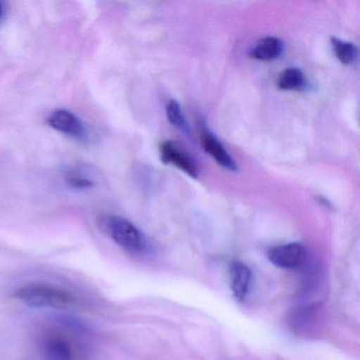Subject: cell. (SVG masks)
<instances>
[{"label": "cell", "mask_w": 360, "mask_h": 360, "mask_svg": "<svg viewBox=\"0 0 360 360\" xmlns=\"http://www.w3.org/2000/svg\"><path fill=\"white\" fill-rule=\"evenodd\" d=\"M14 297L32 307L65 309L77 305V298L65 288L50 283H30L16 290Z\"/></svg>", "instance_id": "6da1fadb"}, {"label": "cell", "mask_w": 360, "mask_h": 360, "mask_svg": "<svg viewBox=\"0 0 360 360\" xmlns=\"http://www.w3.org/2000/svg\"><path fill=\"white\" fill-rule=\"evenodd\" d=\"M98 225L120 248L130 255H141L146 250L147 242L142 231L130 221L119 216H104Z\"/></svg>", "instance_id": "7a4b0ae2"}, {"label": "cell", "mask_w": 360, "mask_h": 360, "mask_svg": "<svg viewBox=\"0 0 360 360\" xmlns=\"http://www.w3.org/2000/svg\"><path fill=\"white\" fill-rule=\"evenodd\" d=\"M41 347L48 360H77L81 345L72 333L56 328L44 335Z\"/></svg>", "instance_id": "3957f363"}, {"label": "cell", "mask_w": 360, "mask_h": 360, "mask_svg": "<svg viewBox=\"0 0 360 360\" xmlns=\"http://www.w3.org/2000/svg\"><path fill=\"white\" fill-rule=\"evenodd\" d=\"M269 260L280 269H294L300 266L307 258L304 246L300 243H288L271 248L267 252Z\"/></svg>", "instance_id": "277c9868"}, {"label": "cell", "mask_w": 360, "mask_h": 360, "mask_svg": "<svg viewBox=\"0 0 360 360\" xmlns=\"http://www.w3.org/2000/svg\"><path fill=\"white\" fill-rule=\"evenodd\" d=\"M47 123L52 129L62 132L75 140L84 141L87 138L83 122L71 111L58 109L48 117Z\"/></svg>", "instance_id": "5b68a950"}, {"label": "cell", "mask_w": 360, "mask_h": 360, "mask_svg": "<svg viewBox=\"0 0 360 360\" xmlns=\"http://www.w3.org/2000/svg\"><path fill=\"white\" fill-rule=\"evenodd\" d=\"M160 158L164 164L176 166L191 178L197 179L199 176V170L193 159L172 141H166L160 145Z\"/></svg>", "instance_id": "8992f818"}, {"label": "cell", "mask_w": 360, "mask_h": 360, "mask_svg": "<svg viewBox=\"0 0 360 360\" xmlns=\"http://www.w3.org/2000/svg\"><path fill=\"white\" fill-rule=\"evenodd\" d=\"M201 143L206 153H208L219 165L231 172H237L238 165L235 160L231 158L222 143L212 132L204 130L202 132Z\"/></svg>", "instance_id": "52a82bcc"}, {"label": "cell", "mask_w": 360, "mask_h": 360, "mask_svg": "<svg viewBox=\"0 0 360 360\" xmlns=\"http://www.w3.org/2000/svg\"><path fill=\"white\" fill-rule=\"evenodd\" d=\"M229 280L233 296L242 301L248 296L252 283V271L242 262H235L229 269Z\"/></svg>", "instance_id": "ba28073f"}, {"label": "cell", "mask_w": 360, "mask_h": 360, "mask_svg": "<svg viewBox=\"0 0 360 360\" xmlns=\"http://www.w3.org/2000/svg\"><path fill=\"white\" fill-rule=\"evenodd\" d=\"M284 46L282 41L277 37H264L255 44L254 47L250 50V58L252 60H260V62H271L277 60L282 52Z\"/></svg>", "instance_id": "9c48e42d"}, {"label": "cell", "mask_w": 360, "mask_h": 360, "mask_svg": "<svg viewBox=\"0 0 360 360\" xmlns=\"http://www.w3.org/2000/svg\"><path fill=\"white\" fill-rule=\"evenodd\" d=\"M307 86L304 73L297 68L285 69L278 77L277 87L283 91H303Z\"/></svg>", "instance_id": "30bf717a"}, {"label": "cell", "mask_w": 360, "mask_h": 360, "mask_svg": "<svg viewBox=\"0 0 360 360\" xmlns=\"http://www.w3.org/2000/svg\"><path fill=\"white\" fill-rule=\"evenodd\" d=\"M333 50L337 60L343 65H352L357 58L358 50L354 44L333 37Z\"/></svg>", "instance_id": "8fae6325"}, {"label": "cell", "mask_w": 360, "mask_h": 360, "mask_svg": "<svg viewBox=\"0 0 360 360\" xmlns=\"http://www.w3.org/2000/svg\"><path fill=\"white\" fill-rule=\"evenodd\" d=\"M166 115H167L168 121L174 127L180 129L183 132H188V125L186 120L183 115L182 109L176 101H170L166 107Z\"/></svg>", "instance_id": "7c38bea8"}, {"label": "cell", "mask_w": 360, "mask_h": 360, "mask_svg": "<svg viewBox=\"0 0 360 360\" xmlns=\"http://www.w3.org/2000/svg\"><path fill=\"white\" fill-rule=\"evenodd\" d=\"M67 184L75 189H87L94 186V183L79 170H68L65 176Z\"/></svg>", "instance_id": "4fadbf2b"}, {"label": "cell", "mask_w": 360, "mask_h": 360, "mask_svg": "<svg viewBox=\"0 0 360 360\" xmlns=\"http://www.w3.org/2000/svg\"><path fill=\"white\" fill-rule=\"evenodd\" d=\"M1 16H3V6L0 4V18H1Z\"/></svg>", "instance_id": "5bb4252c"}]
</instances>
